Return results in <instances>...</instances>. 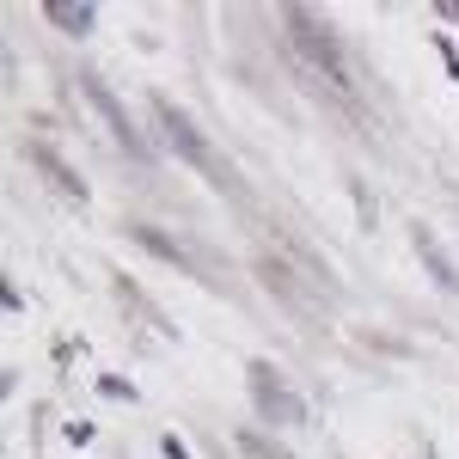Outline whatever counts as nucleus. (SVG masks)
<instances>
[{
  "instance_id": "f257e3e1",
  "label": "nucleus",
  "mask_w": 459,
  "mask_h": 459,
  "mask_svg": "<svg viewBox=\"0 0 459 459\" xmlns=\"http://www.w3.org/2000/svg\"><path fill=\"white\" fill-rule=\"evenodd\" d=\"M160 123H166V135H172V142L184 147V160H190V166H203L209 178H227V172H221V166L209 160V142H203V135L190 129V117H184L178 105H160ZM227 184H233V178H227Z\"/></svg>"
},
{
  "instance_id": "f03ea898",
  "label": "nucleus",
  "mask_w": 459,
  "mask_h": 459,
  "mask_svg": "<svg viewBox=\"0 0 459 459\" xmlns=\"http://www.w3.org/2000/svg\"><path fill=\"white\" fill-rule=\"evenodd\" d=\"M86 92H92V99H99V110H105V123L110 129H117V135H123V147H129V153H135V160H147V147H142V135H135V129H129V117H123V105H117V99H110L105 86H99V80H86Z\"/></svg>"
},
{
  "instance_id": "7ed1b4c3",
  "label": "nucleus",
  "mask_w": 459,
  "mask_h": 459,
  "mask_svg": "<svg viewBox=\"0 0 459 459\" xmlns=\"http://www.w3.org/2000/svg\"><path fill=\"white\" fill-rule=\"evenodd\" d=\"M251 386H257V404L264 411H276V417H300V404H288V392L276 374H264V368H251Z\"/></svg>"
},
{
  "instance_id": "20e7f679",
  "label": "nucleus",
  "mask_w": 459,
  "mask_h": 459,
  "mask_svg": "<svg viewBox=\"0 0 459 459\" xmlns=\"http://www.w3.org/2000/svg\"><path fill=\"white\" fill-rule=\"evenodd\" d=\"M49 19H56L62 31H86V25H92V13H86V6H49Z\"/></svg>"
}]
</instances>
